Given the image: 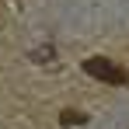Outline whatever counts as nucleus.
<instances>
[{"mask_svg":"<svg viewBox=\"0 0 129 129\" xmlns=\"http://www.w3.org/2000/svg\"><path fill=\"white\" fill-rule=\"evenodd\" d=\"M84 73L94 77V80H101V84H126V70L115 66L112 59H105V56H91V59H84Z\"/></svg>","mask_w":129,"mask_h":129,"instance_id":"1","label":"nucleus"}]
</instances>
